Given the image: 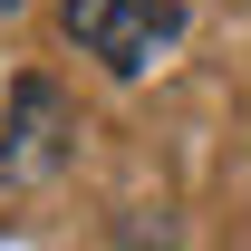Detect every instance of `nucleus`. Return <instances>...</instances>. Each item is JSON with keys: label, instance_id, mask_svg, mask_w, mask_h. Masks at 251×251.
Segmentation results:
<instances>
[{"label": "nucleus", "instance_id": "1", "mask_svg": "<svg viewBox=\"0 0 251 251\" xmlns=\"http://www.w3.org/2000/svg\"><path fill=\"white\" fill-rule=\"evenodd\" d=\"M58 29L77 39L106 77H145V68L184 39V10H174V0H58Z\"/></svg>", "mask_w": 251, "mask_h": 251}, {"label": "nucleus", "instance_id": "2", "mask_svg": "<svg viewBox=\"0 0 251 251\" xmlns=\"http://www.w3.org/2000/svg\"><path fill=\"white\" fill-rule=\"evenodd\" d=\"M68 135H77L68 97L49 77H20L10 87V126H0V184H49L68 164Z\"/></svg>", "mask_w": 251, "mask_h": 251}, {"label": "nucleus", "instance_id": "3", "mask_svg": "<svg viewBox=\"0 0 251 251\" xmlns=\"http://www.w3.org/2000/svg\"><path fill=\"white\" fill-rule=\"evenodd\" d=\"M0 10H20V0H0Z\"/></svg>", "mask_w": 251, "mask_h": 251}]
</instances>
